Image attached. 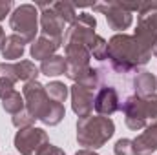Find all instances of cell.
<instances>
[{"mask_svg": "<svg viewBox=\"0 0 157 155\" xmlns=\"http://www.w3.org/2000/svg\"><path fill=\"white\" fill-rule=\"evenodd\" d=\"M106 59H110L112 66L121 71L128 73L137 70L139 66H144L150 60V55L143 53L137 42L130 35H115L108 42V53Z\"/></svg>", "mask_w": 157, "mask_h": 155, "instance_id": "cell-1", "label": "cell"}, {"mask_svg": "<svg viewBox=\"0 0 157 155\" xmlns=\"http://www.w3.org/2000/svg\"><path fill=\"white\" fill-rule=\"evenodd\" d=\"M113 131V120L102 115H90L86 119H78L77 122V141L80 146H84V150H97L104 146Z\"/></svg>", "mask_w": 157, "mask_h": 155, "instance_id": "cell-2", "label": "cell"}, {"mask_svg": "<svg viewBox=\"0 0 157 155\" xmlns=\"http://www.w3.org/2000/svg\"><path fill=\"white\" fill-rule=\"evenodd\" d=\"M37 7L31 4H22L17 7L9 17V26L15 35L22 37L26 42H35V35L39 31V18Z\"/></svg>", "mask_w": 157, "mask_h": 155, "instance_id": "cell-3", "label": "cell"}, {"mask_svg": "<svg viewBox=\"0 0 157 155\" xmlns=\"http://www.w3.org/2000/svg\"><path fill=\"white\" fill-rule=\"evenodd\" d=\"M22 97H24V102H26V112L31 117L39 119V120L44 117L46 110L51 104V99L48 97L46 86H42L39 80L26 82V86L22 89Z\"/></svg>", "mask_w": 157, "mask_h": 155, "instance_id": "cell-4", "label": "cell"}, {"mask_svg": "<svg viewBox=\"0 0 157 155\" xmlns=\"http://www.w3.org/2000/svg\"><path fill=\"white\" fill-rule=\"evenodd\" d=\"M95 11H101L106 15L108 26L115 31H124L132 26L133 17L130 11L122 7V2H104V4H93L91 6Z\"/></svg>", "mask_w": 157, "mask_h": 155, "instance_id": "cell-5", "label": "cell"}, {"mask_svg": "<svg viewBox=\"0 0 157 155\" xmlns=\"http://www.w3.org/2000/svg\"><path fill=\"white\" fill-rule=\"evenodd\" d=\"M48 141V135L40 128H24L17 131L15 135V148L22 155H35L40 146H44Z\"/></svg>", "mask_w": 157, "mask_h": 155, "instance_id": "cell-6", "label": "cell"}, {"mask_svg": "<svg viewBox=\"0 0 157 155\" xmlns=\"http://www.w3.org/2000/svg\"><path fill=\"white\" fill-rule=\"evenodd\" d=\"M42 9V17H40V26H42V37L57 42L59 46L62 44V33H64V22L57 17V13L51 9V4H39Z\"/></svg>", "mask_w": 157, "mask_h": 155, "instance_id": "cell-7", "label": "cell"}, {"mask_svg": "<svg viewBox=\"0 0 157 155\" xmlns=\"http://www.w3.org/2000/svg\"><path fill=\"white\" fill-rule=\"evenodd\" d=\"M121 110L126 115V126L130 130L137 131V130H143L146 126L148 117H146V110H144V99L133 95L121 106Z\"/></svg>", "mask_w": 157, "mask_h": 155, "instance_id": "cell-8", "label": "cell"}, {"mask_svg": "<svg viewBox=\"0 0 157 155\" xmlns=\"http://www.w3.org/2000/svg\"><path fill=\"white\" fill-rule=\"evenodd\" d=\"M93 102H95V97H93L91 89H86L82 86H77V84L71 88V108L78 115V119H86V117L91 115Z\"/></svg>", "mask_w": 157, "mask_h": 155, "instance_id": "cell-9", "label": "cell"}, {"mask_svg": "<svg viewBox=\"0 0 157 155\" xmlns=\"http://www.w3.org/2000/svg\"><path fill=\"white\" fill-rule=\"evenodd\" d=\"M93 110H95L99 115H102V117L112 115V113H115L117 110H121L117 91H115L113 88H110V86L102 88V89L97 93V97H95Z\"/></svg>", "mask_w": 157, "mask_h": 155, "instance_id": "cell-10", "label": "cell"}, {"mask_svg": "<svg viewBox=\"0 0 157 155\" xmlns=\"http://www.w3.org/2000/svg\"><path fill=\"white\" fill-rule=\"evenodd\" d=\"M64 47H66V64H68L66 70H80L90 66L91 55L82 44L70 42V44H64Z\"/></svg>", "mask_w": 157, "mask_h": 155, "instance_id": "cell-11", "label": "cell"}, {"mask_svg": "<svg viewBox=\"0 0 157 155\" xmlns=\"http://www.w3.org/2000/svg\"><path fill=\"white\" fill-rule=\"evenodd\" d=\"M135 155H152L157 150V120L152 122L137 139H133Z\"/></svg>", "mask_w": 157, "mask_h": 155, "instance_id": "cell-12", "label": "cell"}, {"mask_svg": "<svg viewBox=\"0 0 157 155\" xmlns=\"http://www.w3.org/2000/svg\"><path fill=\"white\" fill-rule=\"evenodd\" d=\"M133 86H135L137 97L146 99V97H150V95L155 93L157 78H155V75H152L150 71H141V73H137V77L133 80Z\"/></svg>", "mask_w": 157, "mask_h": 155, "instance_id": "cell-13", "label": "cell"}, {"mask_svg": "<svg viewBox=\"0 0 157 155\" xmlns=\"http://www.w3.org/2000/svg\"><path fill=\"white\" fill-rule=\"evenodd\" d=\"M24 44H26V40L22 39V37H18V35H9V37H6L2 47H0L4 59H7V60H17V59H20V57L24 55Z\"/></svg>", "mask_w": 157, "mask_h": 155, "instance_id": "cell-14", "label": "cell"}, {"mask_svg": "<svg viewBox=\"0 0 157 155\" xmlns=\"http://www.w3.org/2000/svg\"><path fill=\"white\" fill-rule=\"evenodd\" d=\"M57 49H59V44L57 42L46 39V37H39V39L31 44V49L29 51H31V57L35 60H46V59L53 57V53Z\"/></svg>", "mask_w": 157, "mask_h": 155, "instance_id": "cell-15", "label": "cell"}, {"mask_svg": "<svg viewBox=\"0 0 157 155\" xmlns=\"http://www.w3.org/2000/svg\"><path fill=\"white\" fill-rule=\"evenodd\" d=\"M66 68H68L66 59L60 57V55H53V57L42 60V64H40V71H42L44 75H48V77L64 75V73H66Z\"/></svg>", "mask_w": 157, "mask_h": 155, "instance_id": "cell-16", "label": "cell"}, {"mask_svg": "<svg viewBox=\"0 0 157 155\" xmlns=\"http://www.w3.org/2000/svg\"><path fill=\"white\" fill-rule=\"evenodd\" d=\"M13 68H15V77H17V80H26V82L37 80L39 70H37V66L31 60H20V62L13 64Z\"/></svg>", "mask_w": 157, "mask_h": 155, "instance_id": "cell-17", "label": "cell"}, {"mask_svg": "<svg viewBox=\"0 0 157 155\" xmlns=\"http://www.w3.org/2000/svg\"><path fill=\"white\" fill-rule=\"evenodd\" d=\"M24 106H26L24 97H22L18 91H11L9 95H6V97L2 99V108H4L7 113H11V115L20 113V112L24 110Z\"/></svg>", "mask_w": 157, "mask_h": 155, "instance_id": "cell-18", "label": "cell"}, {"mask_svg": "<svg viewBox=\"0 0 157 155\" xmlns=\"http://www.w3.org/2000/svg\"><path fill=\"white\" fill-rule=\"evenodd\" d=\"M51 9L57 13V17L64 24H73L75 18L78 17L77 13H75L73 4H70V2H55V4H51Z\"/></svg>", "mask_w": 157, "mask_h": 155, "instance_id": "cell-19", "label": "cell"}, {"mask_svg": "<svg viewBox=\"0 0 157 155\" xmlns=\"http://www.w3.org/2000/svg\"><path fill=\"white\" fill-rule=\"evenodd\" d=\"M64 113H66V112H64V106L51 100L49 108L46 110V113H44V117H42L40 120H42L44 124H48V126H57V124L64 119Z\"/></svg>", "mask_w": 157, "mask_h": 155, "instance_id": "cell-20", "label": "cell"}, {"mask_svg": "<svg viewBox=\"0 0 157 155\" xmlns=\"http://www.w3.org/2000/svg\"><path fill=\"white\" fill-rule=\"evenodd\" d=\"M46 91H48V97L53 102H59V104H62L66 100V97H68V88L64 86V82H59V80L49 82L46 86Z\"/></svg>", "mask_w": 157, "mask_h": 155, "instance_id": "cell-21", "label": "cell"}, {"mask_svg": "<svg viewBox=\"0 0 157 155\" xmlns=\"http://www.w3.org/2000/svg\"><path fill=\"white\" fill-rule=\"evenodd\" d=\"M113 152H115V155H135L133 141H130V139H119L117 142H115Z\"/></svg>", "mask_w": 157, "mask_h": 155, "instance_id": "cell-22", "label": "cell"}, {"mask_svg": "<svg viewBox=\"0 0 157 155\" xmlns=\"http://www.w3.org/2000/svg\"><path fill=\"white\" fill-rule=\"evenodd\" d=\"M37 119L35 117H31L28 112H20V113H17V115H13V124L17 126V128H20V130H24V128H31V124L35 122Z\"/></svg>", "mask_w": 157, "mask_h": 155, "instance_id": "cell-23", "label": "cell"}, {"mask_svg": "<svg viewBox=\"0 0 157 155\" xmlns=\"http://www.w3.org/2000/svg\"><path fill=\"white\" fill-rule=\"evenodd\" d=\"M144 110H146V117L148 120L155 122L157 120V93L150 95L144 99Z\"/></svg>", "mask_w": 157, "mask_h": 155, "instance_id": "cell-24", "label": "cell"}, {"mask_svg": "<svg viewBox=\"0 0 157 155\" xmlns=\"http://www.w3.org/2000/svg\"><path fill=\"white\" fill-rule=\"evenodd\" d=\"M35 155H66L60 148H57V146H53V144H49V142H46L44 146H40L39 150H37V153Z\"/></svg>", "mask_w": 157, "mask_h": 155, "instance_id": "cell-25", "label": "cell"}, {"mask_svg": "<svg viewBox=\"0 0 157 155\" xmlns=\"http://www.w3.org/2000/svg\"><path fill=\"white\" fill-rule=\"evenodd\" d=\"M13 86H15L13 80H9V78H6V77H0V99H4L6 95H9L11 91H15Z\"/></svg>", "mask_w": 157, "mask_h": 155, "instance_id": "cell-26", "label": "cell"}, {"mask_svg": "<svg viewBox=\"0 0 157 155\" xmlns=\"http://www.w3.org/2000/svg\"><path fill=\"white\" fill-rule=\"evenodd\" d=\"M11 7H13V2L11 0H0V20H4L6 15H9Z\"/></svg>", "mask_w": 157, "mask_h": 155, "instance_id": "cell-27", "label": "cell"}, {"mask_svg": "<svg viewBox=\"0 0 157 155\" xmlns=\"http://www.w3.org/2000/svg\"><path fill=\"white\" fill-rule=\"evenodd\" d=\"M75 155H97L93 150H80V152H77Z\"/></svg>", "mask_w": 157, "mask_h": 155, "instance_id": "cell-28", "label": "cell"}, {"mask_svg": "<svg viewBox=\"0 0 157 155\" xmlns=\"http://www.w3.org/2000/svg\"><path fill=\"white\" fill-rule=\"evenodd\" d=\"M4 40H6V35H4V29L0 28V47H2V44H4Z\"/></svg>", "mask_w": 157, "mask_h": 155, "instance_id": "cell-29", "label": "cell"}, {"mask_svg": "<svg viewBox=\"0 0 157 155\" xmlns=\"http://www.w3.org/2000/svg\"><path fill=\"white\" fill-rule=\"evenodd\" d=\"M152 53H154V55H155V57H157V44H155V46H154V49H152Z\"/></svg>", "mask_w": 157, "mask_h": 155, "instance_id": "cell-30", "label": "cell"}]
</instances>
